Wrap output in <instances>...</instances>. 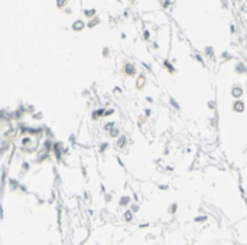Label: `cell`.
<instances>
[{"label": "cell", "instance_id": "obj_25", "mask_svg": "<svg viewBox=\"0 0 247 245\" xmlns=\"http://www.w3.org/2000/svg\"><path fill=\"white\" fill-rule=\"evenodd\" d=\"M197 61H198V62H203V58H201L199 55H197Z\"/></svg>", "mask_w": 247, "mask_h": 245}, {"label": "cell", "instance_id": "obj_1", "mask_svg": "<svg viewBox=\"0 0 247 245\" xmlns=\"http://www.w3.org/2000/svg\"><path fill=\"white\" fill-rule=\"evenodd\" d=\"M122 74L127 78L137 77V66L134 65L131 61H124L122 65Z\"/></svg>", "mask_w": 247, "mask_h": 245}, {"label": "cell", "instance_id": "obj_9", "mask_svg": "<svg viewBox=\"0 0 247 245\" xmlns=\"http://www.w3.org/2000/svg\"><path fill=\"white\" fill-rule=\"evenodd\" d=\"M71 0H55V6L58 10H64L66 6H70Z\"/></svg>", "mask_w": 247, "mask_h": 245}, {"label": "cell", "instance_id": "obj_8", "mask_svg": "<svg viewBox=\"0 0 247 245\" xmlns=\"http://www.w3.org/2000/svg\"><path fill=\"white\" fill-rule=\"evenodd\" d=\"M120 134H122V128H120L119 125H114V127L111 128L108 133H106V136H107L110 140H116Z\"/></svg>", "mask_w": 247, "mask_h": 245}, {"label": "cell", "instance_id": "obj_12", "mask_svg": "<svg viewBox=\"0 0 247 245\" xmlns=\"http://www.w3.org/2000/svg\"><path fill=\"white\" fill-rule=\"evenodd\" d=\"M114 114H116V108H113V107H108V105H106V108H104V120L110 118L111 116H114Z\"/></svg>", "mask_w": 247, "mask_h": 245}, {"label": "cell", "instance_id": "obj_24", "mask_svg": "<svg viewBox=\"0 0 247 245\" xmlns=\"http://www.w3.org/2000/svg\"><path fill=\"white\" fill-rule=\"evenodd\" d=\"M146 101H147V102H153V98H152V97H147Z\"/></svg>", "mask_w": 247, "mask_h": 245}, {"label": "cell", "instance_id": "obj_5", "mask_svg": "<svg viewBox=\"0 0 247 245\" xmlns=\"http://www.w3.org/2000/svg\"><path fill=\"white\" fill-rule=\"evenodd\" d=\"M98 25H101V17H100V15H96L94 17L87 19V20H85V26H87V29H96Z\"/></svg>", "mask_w": 247, "mask_h": 245}, {"label": "cell", "instance_id": "obj_22", "mask_svg": "<svg viewBox=\"0 0 247 245\" xmlns=\"http://www.w3.org/2000/svg\"><path fill=\"white\" fill-rule=\"evenodd\" d=\"M150 114H152V110H150V108H146V110H145V117H149Z\"/></svg>", "mask_w": 247, "mask_h": 245}, {"label": "cell", "instance_id": "obj_17", "mask_svg": "<svg viewBox=\"0 0 247 245\" xmlns=\"http://www.w3.org/2000/svg\"><path fill=\"white\" fill-rule=\"evenodd\" d=\"M169 102H171V105H172L175 110H181V105H179V102H178L175 98H169Z\"/></svg>", "mask_w": 247, "mask_h": 245}, {"label": "cell", "instance_id": "obj_19", "mask_svg": "<svg viewBox=\"0 0 247 245\" xmlns=\"http://www.w3.org/2000/svg\"><path fill=\"white\" fill-rule=\"evenodd\" d=\"M142 38H143V40H146V42H147V40L150 39V32H149L147 29H145V30L142 32Z\"/></svg>", "mask_w": 247, "mask_h": 245}, {"label": "cell", "instance_id": "obj_14", "mask_svg": "<svg viewBox=\"0 0 247 245\" xmlns=\"http://www.w3.org/2000/svg\"><path fill=\"white\" fill-rule=\"evenodd\" d=\"M163 66H165V68H166V69H168L171 74H173V72H175V68L172 66V63H171L168 59H165V61H163Z\"/></svg>", "mask_w": 247, "mask_h": 245}, {"label": "cell", "instance_id": "obj_11", "mask_svg": "<svg viewBox=\"0 0 247 245\" xmlns=\"http://www.w3.org/2000/svg\"><path fill=\"white\" fill-rule=\"evenodd\" d=\"M145 82H146V77H145V74H140L136 78V88L137 90H142V88L145 87Z\"/></svg>", "mask_w": 247, "mask_h": 245}, {"label": "cell", "instance_id": "obj_10", "mask_svg": "<svg viewBox=\"0 0 247 245\" xmlns=\"http://www.w3.org/2000/svg\"><path fill=\"white\" fill-rule=\"evenodd\" d=\"M101 56L104 59H110L111 56H113V51H111L110 46H103L101 48Z\"/></svg>", "mask_w": 247, "mask_h": 245}, {"label": "cell", "instance_id": "obj_7", "mask_svg": "<svg viewBox=\"0 0 247 245\" xmlns=\"http://www.w3.org/2000/svg\"><path fill=\"white\" fill-rule=\"evenodd\" d=\"M81 13H82V19H84V20L91 19V17H94L96 15H98L96 7H82Z\"/></svg>", "mask_w": 247, "mask_h": 245}, {"label": "cell", "instance_id": "obj_15", "mask_svg": "<svg viewBox=\"0 0 247 245\" xmlns=\"http://www.w3.org/2000/svg\"><path fill=\"white\" fill-rule=\"evenodd\" d=\"M233 105H234V107H233L234 111H243V110H244V104H243L241 101H236Z\"/></svg>", "mask_w": 247, "mask_h": 245}, {"label": "cell", "instance_id": "obj_23", "mask_svg": "<svg viewBox=\"0 0 247 245\" xmlns=\"http://www.w3.org/2000/svg\"><path fill=\"white\" fill-rule=\"evenodd\" d=\"M208 107L210 108H215V101H210L208 102Z\"/></svg>", "mask_w": 247, "mask_h": 245}, {"label": "cell", "instance_id": "obj_4", "mask_svg": "<svg viewBox=\"0 0 247 245\" xmlns=\"http://www.w3.org/2000/svg\"><path fill=\"white\" fill-rule=\"evenodd\" d=\"M127 144H129V137H127V134H123V133L114 140V147L117 150H124L127 147Z\"/></svg>", "mask_w": 247, "mask_h": 245}, {"label": "cell", "instance_id": "obj_18", "mask_svg": "<svg viewBox=\"0 0 247 245\" xmlns=\"http://www.w3.org/2000/svg\"><path fill=\"white\" fill-rule=\"evenodd\" d=\"M236 72H238V74H243V72H246V66H244L243 63H238V65H236Z\"/></svg>", "mask_w": 247, "mask_h": 245}, {"label": "cell", "instance_id": "obj_2", "mask_svg": "<svg viewBox=\"0 0 247 245\" xmlns=\"http://www.w3.org/2000/svg\"><path fill=\"white\" fill-rule=\"evenodd\" d=\"M104 108L106 105H98V107H94L90 113V120L93 123H98V121H103L104 120Z\"/></svg>", "mask_w": 247, "mask_h": 245}, {"label": "cell", "instance_id": "obj_13", "mask_svg": "<svg viewBox=\"0 0 247 245\" xmlns=\"http://www.w3.org/2000/svg\"><path fill=\"white\" fill-rule=\"evenodd\" d=\"M231 94H233L234 98H240V97L243 95V90H241V87H233Z\"/></svg>", "mask_w": 247, "mask_h": 245}, {"label": "cell", "instance_id": "obj_20", "mask_svg": "<svg viewBox=\"0 0 247 245\" xmlns=\"http://www.w3.org/2000/svg\"><path fill=\"white\" fill-rule=\"evenodd\" d=\"M205 53L210 55V56H212V48H211V46H207V48H205Z\"/></svg>", "mask_w": 247, "mask_h": 245}, {"label": "cell", "instance_id": "obj_6", "mask_svg": "<svg viewBox=\"0 0 247 245\" xmlns=\"http://www.w3.org/2000/svg\"><path fill=\"white\" fill-rule=\"evenodd\" d=\"M108 150H110V141H108V140H103V141H100V143L97 144V149H96L97 154H100V156H104Z\"/></svg>", "mask_w": 247, "mask_h": 245}, {"label": "cell", "instance_id": "obj_3", "mask_svg": "<svg viewBox=\"0 0 247 245\" xmlns=\"http://www.w3.org/2000/svg\"><path fill=\"white\" fill-rule=\"evenodd\" d=\"M71 30L74 32V33H81L82 30H85L87 29V26H85V20L84 19H75L74 22H72V23H71Z\"/></svg>", "mask_w": 247, "mask_h": 245}, {"label": "cell", "instance_id": "obj_21", "mask_svg": "<svg viewBox=\"0 0 247 245\" xmlns=\"http://www.w3.org/2000/svg\"><path fill=\"white\" fill-rule=\"evenodd\" d=\"M169 5H171V0H163V3H162V7H163V9H166V7H168Z\"/></svg>", "mask_w": 247, "mask_h": 245}, {"label": "cell", "instance_id": "obj_16", "mask_svg": "<svg viewBox=\"0 0 247 245\" xmlns=\"http://www.w3.org/2000/svg\"><path fill=\"white\" fill-rule=\"evenodd\" d=\"M61 12H62L65 16H71V15H74V9H72L71 6H66V7H65L64 10H61Z\"/></svg>", "mask_w": 247, "mask_h": 245}]
</instances>
